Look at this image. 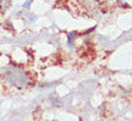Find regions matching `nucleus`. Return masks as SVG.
<instances>
[{
  "mask_svg": "<svg viewBox=\"0 0 132 121\" xmlns=\"http://www.w3.org/2000/svg\"><path fill=\"white\" fill-rule=\"evenodd\" d=\"M30 4H31V0H28V1L24 4V7H29V5H30Z\"/></svg>",
  "mask_w": 132,
  "mask_h": 121,
  "instance_id": "obj_4",
  "label": "nucleus"
},
{
  "mask_svg": "<svg viewBox=\"0 0 132 121\" xmlns=\"http://www.w3.org/2000/svg\"><path fill=\"white\" fill-rule=\"evenodd\" d=\"M4 73H5L7 82L16 85L17 88H24L29 82L28 76L23 71H21L19 68L14 67V66H9Z\"/></svg>",
  "mask_w": 132,
  "mask_h": 121,
  "instance_id": "obj_1",
  "label": "nucleus"
},
{
  "mask_svg": "<svg viewBox=\"0 0 132 121\" xmlns=\"http://www.w3.org/2000/svg\"><path fill=\"white\" fill-rule=\"evenodd\" d=\"M75 36H76L75 34H71V35L69 36V45H70V46L72 45V41H73V38H75Z\"/></svg>",
  "mask_w": 132,
  "mask_h": 121,
  "instance_id": "obj_3",
  "label": "nucleus"
},
{
  "mask_svg": "<svg viewBox=\"0 0 132 121\" xmlns=\"http://www.w3.org/2000/svg\"><path fill=\"white\" fill-rule=\"evenodd\" d=\"M11 5V0H0V7L3 10H7Z\"/></svg>",
  "mask_w": 132,
  "mask_h": 121,
  "instance_id": "obj_2",
  "label": "nucleus"
}]
</instances>
